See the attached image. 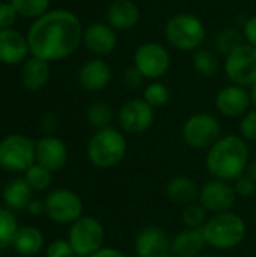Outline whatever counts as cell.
Listing matches in <instances>:
<instances>
[{
    "mask_svg": "<svg viewBox=\"0 0 256 257\" xmlns=\"http://www.w3.org/2000/svg\"><path fill=\"white\" fill-rule=\"evenodd\" d=\"M246 173L250 176V178H253L256 181V157L255 158H252L250 161H249V166H247V170H246Z\"/></svg>",
    "mask_w": 256,
    "mask_h": 257,
    "instance_id": "cell-43",
    "label": "cell"
},
{
    "mask_svg": "<svg viewBox=\"0 0 256 257\" xmlns=\"http://www.w3.org/2000/svg\"><path fill=\"white\" fill-rule=\"evenodd\" d=\"M225 74L232 84L252 87L256 83V48L247 42L229 53L223 63Z\"/></svg>",
    "mask_w": 256,
    "mask_h": 257,
    "instance_id": "cell-11",
    "label": "cell"
},
{
    "mask_svg": "<svg viewBox=\"0 0 256 257\" xmlns=\"http://www.w3.org/2000/svg\"><path fill=\"white\" fill-rule=\"evenodd\" d=\"M91 257H125V254L116 248L112 247H103L101 250H98L95 254H92Z\"/></svg>",
    "mask_w": 256,
    "mask_h": 257,
    "instance_id": "cell-42",
    "label": "cell"
},
{
    "mask_svg": "<svg viewBox=\"0 0 256 257\" xmlns=\"http://www.w3.org/2000/svg\"><path fill=\"white\" fill-rule=\"evenodd\" d=\"M216 110L229 119L243 117L252 105V96L250 92L238 84H229L220 89L214 99Z\"/></svg>",
    "mask_w": 256,
    "mask_h": 257,
    "instance_id": "cell-14",
    "label": "cell"
},
{
    "mask_svg": "<svg viewBox=\"0 0 256 257\" xmlns=\"http://www.w3.org/2000/svg\"><path fill=\"white\" fill-rule=\"evenodd\" d=\"M142 98L152 108H161L170 101V89L160 80H155V81H151L149 84H146V87L143 89Z\"/></svg>",
    "mask_w": 256,
    "mask_h": 257,
    "instance_id": "cell-31",
    "label": "cell"
},
{
    "mask_svg": "<svg viewBox=\"0 0 256 257\" xmlns=\"http://www.w3.org/2000/svg\"><path fill=\"white\" fill-rule=\"evenodd\" d=\"M143 80H146V78L140 74V71H139L134 65L128 66V68L125 69V72H124V84H125L128 89H131V90L139 89V87L142 86Z\"/></svg>",
    "mask_w": 256,
    "mask_h": 257,
    "instance_id": "cell-38",
    "label": "cell"
},
{
    "mask_svg": "<svg viewBox=\"0 0 256 257\" xmlns=\"http://www.w3.org/2000/svg\"><path fill=\"white\" fill-rule=\"evenodd\" d=\"M244 42V35L241 30L235 29V27H226L223 30H220L216 36H214V48L216 53L225 54V57L232 53L234 50H237L238 47H241Z\"/></svg>",
    "mask_w": 256,
    "mask_h": 257,
    "instance_id": "cell-27",
    "label": "cell"
},
{
    "mask_svg": "<svg viewBox=\"0 0 256 257\" xmlns=\"http://www.w3.org/2000/svg\"><path fill=\"white\" fill-rule=\"evenodd\" d=\"M250 96H252V105H255L256 108V83L250 87Z\"/></svg>",
    "mask_w": 256,
    "mask_h": 257,
    "instance_id": "cell-44",
    "label": "cell"
},
{
    "mask_svg": "<svg viewBox=\"0 0 256 257\" xmlns=\"http://www.w3.org/2000/svg\"><path fill=\"white\" fill-rule=\"evenodd\" d=\"M139 20L140 9L133 0H113L106 9V23L115 30H130Z\"/></svg>",
    "mask_w": 256,
    "mask_h": 257,
    "instance_id": "cell-20",
    "label": "cell"
},
{
    "mask_svg": "<svg viewBox=\"0 0 256 257\" xmlns=\"http://www.w3.org/2000/svg\"><path fill=\"white\" fill-rule=\"evenodd\" d=\"M44 245H45V238L38 227L23 226L18 229L11 247L20 256L32 257L39 254L44 250Z\"/></svg>",
    "mask_w": 256,
    "mask_h": 257,
    "instance_id": "cell-23",
    "label": "cell"
},
{
    "mask_svg": "<svg viewBox=\"0 0 256 257\" xmlns=\"http://www.w3.org/2000/svg\"><path fill=\"white\" fill-rule=\"evenodd\" d=\"M199 190L201 188L192 178L183 175L170 178L166 184V196L169 197V200L183 206L198 202Z\"/></svg>",
    "mask_w": 256,
    "mask_h": 257,
    "instance_id": "cell-25",
    "label": "cell"
},
{
    "mask_svg": "<svg viewBox=\"0 0 256 257\" xmlns=\"http://www.w3.org/2000/svg\"><path fill=\"white\" fill-rule=\"evenodd\" d=\"M84 27L77 14L68 9H51L33 20L27 30L30 56L48 63L59 62L71 54L83 42Z\"/></svg>",
    "mask_w": 256,
    "mask_h": 257,
    "instance_id": "cell-1",
    "label": "cell"
},
{
    "mask_svg": "<svg viewBox=\"0 0 256 257\" xmlns=\"http://www.w3.org/2000/svg\"><path fill=\"white\" fill-rule=\"evenodd\" d=\"M160 257H175L172 253H167V254H163V256H160Z\"/></svg>",
    "mask_w": 256,
    "mask_h": 257,
    "instance_id": "cell-45",
    "label": "cell"
},
{
    "mask_svg": "<svg viewBox=\"0 0 256 257\" xmlns=\"http://www.w3.org/2000/svg\"><path fill=\"white\" fill-rule=\"evenodd\" d=\"M243 35L246 42L256 48V14L246 20L243 26Z\"/></svg>",
    "mask_w": 256,
    "mask_h": 257,
    "instance_id": "cell-39",
    "label": "cell"
},
{
    "mask_svg": "<svg viewBox=\"0 0 256 257\" xmlns=\"http://www.w3.org/2000/svg\"><path fill=\"white\" fill-rule=\"evenodd\" d=\"M36 163L48 169L50 172H57L68 163V148L65 142L53 134H47L36 140Z\"/></svg>",
    "mask_w": 256,
    "mask_h": 257,
    "instance_id": "cell-16",
    "label": "cell"
},
{
    "mask_svg": "<svg viewBox=\"0 0 256 257\" xmlns=\"http://www.w3.org/2000/svg\"><path fill=\"white\" fill-rule=\"evenodd\" d=\"M133 65L151 81L164 77L172 66V56L167 47L160 42L148 41L140 44L133 54Z\"/></svg>",
    "mask_w": 256,
    "mask_h": 257,
    "instance_id": "cell-8",
    "label": "cell"
},
{
    "mask_svg": "<svg viewBox=\"0 0 256 257\" xmlns=\"http://www.w3.org/2000/svg\"><path fill=\"white\" fill-rule=\"evenodd\" d=\"M45 215L56 224H72L83 217V200L81 197L68 188H57L48 193L44 200Z\"/></svg>",
    "mask_w": 256,
    "mask_h": 257,
    "instance_id": "cell-10",
    "label": "cell"
},
{
    "mask_svg": "<svg viewBox=\"0 0 256 257\" xmlns=\"http://www.w3.org/2000/svg\"><path fill=\"white\" fill-rule=\"evenodd\" d=\"M192 65H193L195 72L205 78L214 77L220 69V60H219L217 53L204 47L193 53Z\"/></svg>",
    "mask_w": 256,
    "mask_h": 257,
    "instance_id": "cell-26",
    "label": "cell"
},
{
    "mask_svg": "<svg viewBox=\"0 0 256 257\" xmlns=\"http://www.w3.org/2000/svg\"><path fill=\"white\" fill-rule=\"evenodd\" d=\"M220 122L211 113H195L183 125L184 143L192 149H210L220 136Z\"/></svg>",
    "mask_w": 256,
    "mask_h": 257,
    "instance_id": "cell-9",
    "label": "cell"
},
{
    "mask_svg": "<svg viewBox=\"0 0 256 257\" xmlns=\"http://www.w3.org/2000/svg\"><path fill=\"white\" fill-rule=\"evenodd\" d=\"M250 161L247 142L240 134L222 136L208 151L205 157L207 170L214 179L235 181L246 173Z\"/></svg>",
    "mask_w": 256,
    "mask_h": 257,
    "instance_id": "cell-2",
    "label": "cell"
},
{
    "mask_svg": "<svg viewBox=\"0 0 256 257\" xmlns=\"http://www.w3.org/2000/svg\"><path fill=\"white\" fill-rule=\"evenodd\" d=\"M45 257H75L68 239H54L45 248Z\"/></svg>",
    "mask_w": 256,
    "mask_h": 257,
    "instance_id": "cell-36",
    "label": "cell"
},
{
    "mask_svg": "<svg viewBox=\"0 0 256 257\" xmlns=\"http://www.w3.org/2000/svg\"><path fill=\"white\" fill-rule=\"evenodd\" d=\"M240 136L246 142H256V108L249 110L240 120Z\"/></svg>",
    "mask_w": 256,
    "mask_h": 257,
    "instance_id": "cell-35",
    "label": "cell"
},
{
    "mask_svg": "<svg viewBox=\"0 0 256 257\" xmlns=\"http://www.w3.org/2000/svg\"><path fill=\"white\" fill-rule=\"evenodd\" d=\"M33 190L24 178H14L6 182L2 190V200L11 211H23L32 202Z\"/></svg>",
    "mask_w": 256,
    "mask_h": 257,
    "instance_id": "cell-24",
    "label": "cell"
},
{
    "mask_svg": "<svg viewBox=\"0 0 256 257\" xmlns=\"http://www.w3.org/2000/svg\"><path fill=\"white\" fill-rule=\"evenodd\" d=\"M202 233L208 247L217 251H228L243 244L247 226L238 214L231 211L210 217L202 227Z\"/></svg>",
    "mask_w": 256,
    "mask_h": 257,
    "instance_id": "cell-4",
    "label": "cell"
},
{
    "mask_svg": "<svg viewBox=\"0 0 256 257\" xmlns=\"http://www.w3.org/2000/svg\"><path fill=\"white\" fill-rule=\"evenodd\" d=\"M36 142L24 134H9L0 140V169L8 173H24L36 163Z\"/></svg>",
    "mask_w": 256,
    "mask_h": 257,
    "instance_id": "cell-6",
    "label": "cell"
},
{
    "mask_svg": "<svg viewBox=\"0 0 256 257\" xmlns=\"http://www.w3.org/2000/svg\"><path fill=\"white\" fill-rule=\"evenodd\" d=\"M199 257H216V256H213V254H201Z\"/></svg>",
    "mask_w": 256,
    "mask_h": 257,
    "instance_id": "cell-46",
    "label": "cell"
},
{
    "mask_svg": "<svg viewBox=\"0 0 256 257\" xmlns=\"http://www.w3.org/2000/svg\"><path fill=\"white\" fill-rule=\"evenodd\" d=\"M30 54L27 38L18 30L0 29V63L20 65L24 63Z\"/></svg>",
    "mask_w": 256,
    "mask_h": 257,
    "instance_id": "cell-18",
    "label": "cell"
},
{
    "mask_svg": "<svg viewBox=\"0 0 256 257\" xmlns=\"http://www.w3.org/2000/svg\"><path fill=\"white\" fill-rule=\"evenodd\" d=\"M134 251L137 257H160L170 253V239L160 227H145L134 239Z\"/></svg>",
    "mask_w": 256,
    "mask_h": 257,
    "instance_id": "cell-19",
    "label": "cell"
},
{
    "mask_svg": "<svg viewBox=\"0 0 256 257\" xmlns=\"http://www.w3.org/2000/svg\"><path fill=\"white\" fill-rule=\"evenodd\" d=\"M113 108L104 101H97L91 104L86 110V120L92 128H95V131L112 126L110 123L113 120Z\"/></svg>",
    "mask_w": 256,
    "mask_h": 257,
    "instance_id": "cell-28",
    "label": "cell"
},
{
    "mask_svg": "<svg viewBox=\"0 0 256 257\" xmlns=\"http://www.w3.org/2000/svg\"><path fill=\"white\" fill-rule=\"evenodd\" d=\"M17 14L23 18H39L50 11V0H9Z\"/></svg>",
    "mask_w": 256,
    "mask_h": 257,
    "instance_id": "cell-32",
    "label": "cell"
},
{
    "mask_svg": "<svg viewBox=\"0 0 256 257\" xmlns=\"http://www.w3.org/2000/svg\"><path fill=\"white\" fill-rule=\"evenodd\" d=\"M128 143L124 133L115 126L97 130L86 146V157L97 169H112L127 155Z\"/></svg>",
    "mask_w": 256,
    "mask_h": 257,
    "instance_id": "cell-3",
    "label": "cell"
},
{
    "mask_svg": "<svg viewBox=\"0 0 256 257\" xmlns=\"http://www.w3.org/2000/svg\"><path fill=\"white\" fill-rule=\"evenodd\" d=\"M104 227L89 215L80 217L69 226L68 241L77 257H91L104 245Z\"/></svg>",
    "mask_w": 256,
    "mask_h": 257,
    "instance_id": "cell-7",
    "label": "cell"
},
{
    "mask_svg": "<svg viewBox=\"0 0 256 257\" xmlns=\"http://www.w3.org/2000/svg\"><path fill=\"white\" fill-rule=\"evenodd\" d=\"M50 80V63L30 56L21 66L20 81L23 87L29 92H39L42 90Z\"/></svg>",
    "mask_w": 256,
    "mask_h": 257,
    "instance_id": "cell-21",
    "label": "cell"
},
{
    "mask_svg": "<svg viewBox=\"0 0 256 257\" xmlns=\"http://www.w3.org/2000/svg\"><path fill=\"white\" fill-rule=\"evenodd\" d=\"M27 214L33 215V217H39L42 214H45V203L42 200H38V199H32V202L27 205L26 208Z\"/></svg>",
    "mask_w": 256,
    "mask_h": 257,
    "instance_id": "cell-41",
    "label": "cell"
},
{
    "mask_svg": "<svg viewBox=\"0 0 256 257\" xmlns=\"http://www.w3.org/2000/svg\"><path fill=\"white\" fill-rule=\"evenodd\" d=\"M234 190L237 193V197L250 199L256 193V181L247 173H243L234 181Z\"/></svg>",
    "mask_w": 256,
    "mask_h": 257,
    "instance_id": "cell-34",
    "label": "cell"
},
{
    "mask_svg": "<svg viewBox=\"0 0 256 257\" xmlns=\"http://www.w3.org/2000/svg\"><path fill=\"white\" fill-rule=\"evenodd\" d=\"M17 11L9 2H0V29H9L17 21Z\"/></svg>",
    "mask_w": 256,
    "mask_h": 257,
    "instance_id": "cell-37",
    "label": "cell"
},
{
    "mask_svg": "<svg viewBox=\"0 0 256 257\" xmlns=\"http://www.w3.org/2000/svg\"><path fill=\"white\" fill-rule=\"evenodd\" d=\"M23 178L26 179V182L30 185V188L33 191H45L47 188H50V185L53 182V172H50L44 166L35 163L24 172Z\"/></svg>",
    "mask_w": 256,
    "mask_h": 257,
    "instance_id": "cell-30",
    "label": "cell"
},
{
    "mask_svg": "<svg viewBox=\"0 0 256 257\" xmlns=\"http://www.w3.org/2000/svg\"><path fill=\"white\" fill-rule=\"evenodd\" d=\"M77 78L86 92H101L112 81V68L103 57H94L80 66Z\"/></svg>",
    "mask_w": 256,
    "mask_h": 257,
    "instance_id": "cell-17",
    "label": "cell"
},
{
    "mask_svg": "<svg viewBox=\"0 0 256 257\" xmlns=\"http://www.w3.org/2000/svg\"><path fill=\"white\" fill-rule=\"evenodd\" d=\"M18 229L20 227L14 212L6 206H0V250L12 245Z\"/></svg>",
    "mask_w": 256,
    "mask_h": 257,
    "instance_id": "cell-29",
    "label": "cell"
},
{
    "mask_svg": "<svg viewBox=\"0 0 256 257\" xmlns=\"http://www.w3.org/2000/svg\"><path fill=\"white\" fill-rule=\"evenodd\" d=\"M116 119L119 128L124 133L142 134L152 126L155 119V108H152L143 98H133L119 107Z\"/></svg>",
    "mask_w": 256,
    "mask_h": 257,
    "instance_id": "cell-12",
    "label": "cell"
},
{
    "mask_svg": "<svg viewBox=\"0 0 256 257\" xmlns=\"http://www.w3.org/2000/svg\"><path fill=\"white\" fill-rule=\"evenodd\" d=\"M41 128L47 134H53L57 128V117L53 113H45L41 117Z\"/></svg>",
    "mask_w": 256,
    "mask_h": 257,
    "instance_id": "cell-40",
    "label": "cell"
},
{
    "mask_svg": "<svg viewBox=\"0 0 256 257\" xmlns=\"http://www.w3.org/2000/svg\"><path fill=\"white\" fill-rule=\"evenodd\" d=\"M208 214L210 212L199 202H193L183 208L181 220L187 229H202L208 220Z\"/></svg>",
    "mask_w": 256,
    "mask_h": 257,
    "instance_id": "cell-33",
    "label": "cell"
},
{
    "mask_svg": "<svg viewBox=\"0 0 256 257\" xmlns=\"http://www.w3.org/2000/svg\"><path fill=\"white\" fill-rule=\"evenodd\" d=\"M253 217H255V221H256V208H255V212H253Z\"/></svg>",
    "mask_w": 256,
    "mask_h": 257,
    "instance_id": "cell-47",
    "label": "cell"
},
{
    "mask_svg": "<svg viewBox=\"0 0 256 257\" xmlns=\"http://www.w3.org/2000/svg\"><path fill=\"white\" fill-rule=\"evenodd\" d=\"M207 242L202 229H184L170 241V253L175 257H199Z\"/></svg>",
    "mask_w": 256,
    "mask_h": 257,
    "instance_id": "cell-22",
    "label": "cell"
},
{
    "mask_svg": "<svg viewBox=\"0 0 256 257\" xmlns=\"http://www.w3.org/2000/svg\"><path fill=\"white\" fill-rule=\"evenodd\" d=\"M237 193L234 185L228 181L213 179L205 182L199 190L198 202L213 215L231 212L237 202Z\"/></svg>",
    "mask_w": 256,
    "mask_h": 257,
    "instance_id": "cell-13",
    "label": "cell"
},
{
    "mask_svg": "<svg viewBox=\"0 0 256 257\" xmlns=\"http://www.w3.org/2000/svg\"><path fill=\"white\" fill-rule=\"evenodd\" d=\"M81 44L95 57H106L115 51L118 45V35L107 23L95 21L84 27Z\"/></svg>",
    "mask_w": 256,
    "mask_h": 257,
    "instance_id": "cell-15",
    "label": "cell"
},
{
    "mask_svg": "<svg viewBox=\"0 0 256 257\" xmlns=\"http://www.w3.org/2000/svg\"><path fill=\"white\" fill-rule=\"evenodd\" d=\"M164 36L174 48L186 53H195L202 48L207 39V27L195 14L180 12L166 21Z\"/></svg>",
    "mask_w": 256,
    "mask_h": 257,
    "instance_id": "cell-5",
    "label": "cell"
}]
</instances>
